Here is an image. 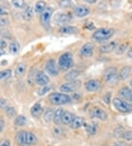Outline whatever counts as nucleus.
Here are the masks:
<instances>
[{
    "label": "nucleus",
    "mask_w": 132,
    "mask_h": 146,
    "mask_svg": "<svg viewBox=\"0 0 132 146\" xmlns=\"http://www.w3.org/2000/svg\"><path fill=\"white\" fill-rule=\"evenodd\" d=\"M70 20V16L66 13H58L55 17V21L60 25H65L69 22Z\"/></svg>",
    "instance_id": "nucleus-23"
},
{
    "label": "nucleus",
    "mask_w": 132,
    "mask_h": 146,
    "mask_svg": "<svg viewBox=\"0 0 132 146\" xmlns=\"http://www.w3.org/2000/svg\"><path fill=\"white\" fill-rule=\"evenodd\" d=\"M90 117L97 118V119L102 120V121L106 120L108 119L107 113L104 110H103L102 109L98 108V107L93 108L90 111Z\"/></svg>",
    "instance_id": "nucleus-8"
},
{
    "label": "nucleus",
    "mask_w": 132,
    "mask_h": 146,
    "mask_svg": "<svg viewBox=\"0 0 132 146\" xmlns=\"http://www.w3.org/2000/svg\"><path fill=\"white\" fill-rule=\"evenodd\" d=\"M94 44L91 42H87L83 45L80 49V55L84 58H90L94 53Z\"/></svg>",
    "instance_id": "nucleus-10"
},
{
    "label": "nucleus",
    "mask_w": 132,
    "mask_h": 146,
    "mask_svg": "<svg viewBox=\"0 0 132 146\" xmlns=\"http://www.w3.org/2000/svg\"><path fill=\"white\" fill-rule=\"evenodd\" d=\"M131 67L130 66H123L120 70V72L118 74V77H119V80H126L131 75Z\"/></svg>",
    "instance_id": "nucleus-22"
},
{
    "label": "nucleus",
    "mask_w": 132,
    "mask_h": 146,
    "mask_svg": "<svg viewBox=\"0 0 132 146\" xmlns=\"http://www.w3.org/2000/svg\"><path fill=\"white\" fill-rule=\"evenodd\" d=\"M34 16V9L31 6H26L22 13V17L26 21H30Z\"/></svg>",
    "instance_id": "nucleus-27"
},
{
    "label": "nucleus",
    "mask_w": 132,
    "mask_h": 146,
    "mask_svg": "<svg viewBox=\"0 0 132 146\" xmlns=\"http://www.w3.org/2000/svg\"><path fill=\"white\" fill-rule=\"evenodd\" d=\"M127 50H128V44L125 43H123V44L118 45L114 50H115V53L117 55H121V54L124 53Z\"/></svg>",
    "instance_id": "nucleus-32"
},
{
    "label": "nucleus",
    "mask_w": 132,
    "mask_h": 146,
    "mask_svg": "<svg viewBox=\"0 0 132 146\" xmlns=\"http://www.w3.org/2000/svg\"><path fill=\"white\" fill-rule=\"evenodd\" d=\"M118 94L120 96V99H124L126 100H131V98L132 97V89L128 86H124L120 89L118 92Z\"/></svg>",
    "instance_id": "nucleus-16"
},
{
    "label": "nucleus",
    "mask_w": 132,
    "mask_h": 146,
    "mask_svg": "<svg viewBox=\"0 0 132 146\" xmlns=\"http://www.w3.org/2000/svg\"><path fill=\"white\" fill-rule=\"evenodd\" d=\"M12 5L14 6L16 8H19V9H22V8H25L26 7V2L24 1H21V0H13L11 2Z\"/></svg>",
    "instance_id": "nucleus-35"
},
{
    "label": "nucleus",
    "mask_w": 132,
    "mask_h": 146,
    "mask_svg": "<svg viewBox=\"0 0 132 146\" xmlns=\"http://www.w3.org/2000/svg\"><path fill=\"white\" fill-rule=\"evenodd\" d=\"M104 100L106 104H109L110 103V100H111V94L110 93L106 94L104 96Z\"/></svg>",
    "instance_id": "nucleus-45"
},
{
    "label": "nucleus",
    "mask_w": 132,
    "mask_h": 146,
    "mask_svg": "<svg viewBox=\"0 0 132 146\" xmlns=\"http://www.w3.org/2000/svg\"><path fill=\"white\" fill-rule=\"evenodd\" d=\"M74 114H72L70 111H64L62 117V123H63L64 125H70L71 121L73 120L74 117Z\"/></svg>",
    "instance_id": "nucleus-26"
},
{
    "label": "nucleus",
    "mask_w": 132,
    "mask_h": 146,
    "mask_svg": "<svg viewBox=\"0 0 132 146\" xmlns=\"http://www.w3.org/2000/svg\"><path fill=\"white\" fill-rule=\"evenodd\" d=\"M26 139H27V131L24 130L20 131L15 136V142L19 146H27Z\"/></svg>",
    "instance_id": "nucleus-14"
},
{
    "label": "nucleus",
    "mask_w": 132,
    "mask_h": 146,
    "mask_svg": "<svg viewBox=\"0 0 132 146\" xmlns=\"http://www.w3.org/2000/svg\"><path fill=\"white\" fill-rule=\"evenodd\" d=\"M45 70L51 76H56L58 75V70L56 67V63L55 59H48L45 64Z\"/></svg>",
    "instance_id": "nucleus-9"
},
{
    "label": "nucleus",
    "mask_w": 132,
    "mask_h": 146,
    "mask_svg": "<svg viewBox=\"0 0 132 146\" xmlns=\"http://www.w3.org/2000/svg\"><path fill=\"white\" fill-rule=\"evenodd\" d=\"M85 131L89 135L93 136L96 134L98 130V123L96 122H90V123H84Z\"/></svg>",
    "instance_id": "nucleus-17"
},
{
    "label": "nucleus",
    "mask_w": 132,
    "mask_h": 146,
    "mask_svg": "<svg viewBox=\"0 0 132 146\" xmlns=\"http://www.w3.org/2000/svg\"><path fill=\"white\" fill-rule=\"evenodd\" d=\"M12 75V70H5L0 71V80H7L10 78Z\"/></svg>",
    "instance_id": "nucleus-33"
},
{
    "label": "nucleus",
    "mask_w": 132,
    "mask_h": 146,
    "mask_svg": "<svg viewBox=\"0 0 132 146\" xmlns=\"http://www.w3.org/2000/svg\"><path fill=\"white\" fill-rule=\"evenodd\" d=\"M26 123V118L24 115H18L14 119V124L16 126H24Z\"/></svg>",
    "instance_id": "nucleus-30"
},
{
    "label": "nucleus",
    "mask_w": 132,
    "mask_h": 146,
    "mask_svg": "<svg viewBox=\"0 0 132 146\" xmlns=\"http://www.w3.org/2000/svg\"><path fill=\"white\" fill-rule=\"evenodd\" d=\"M5 50L0 49V56H2V55H5Z\"/></svg>",
    "instance_id": "nucleus-53"
},
{
    "label": "nucleus",
    "mask_w": 132,
    "mask_h": 146,
    "mask_svg": "<svg viewBox=\"0 0 132 146\" xmlns=\"http://www.w3.org/2000/svg\"><path fill=\"white\" fill-rule=\"evenodd\" d=\"M103 77H104V80L106 82L110 85H114V84H117L119 80L118 71H117L116 68L114 66L106 68L104 70Z\"/></svg>",
    "instance_id": "nucleus-4"
},
{
    "label": "nucleus",
    "mask_w": 132,
    "mask_h": 146,
    "mask_svg": "<svg viewBox=\"0 0 132 146\" xmlns=\"http://www.w3.org/2000/svg\"><path fill=\"white\" fill-rule=\"evenodd\" d=\"M0 146H11V142L9 140H5L0 144Z\"/></svg>",
    "instance_id": "nucleus-50"
},
{
    "label": "nucleus",
    "mask_w": 132,
    "mask_h": 146,
    "mask_svg": "<svg viewBox=\"0 0 132 146\" xmlns=\"http://www.w3.org/2000/svg\"><path fill=\"white\" fill-rule=\"evenodd\" d=\"M81 81L79 80H75L74 81L65 83L60 86V90L62 92L70 93L76 91L81 87Z\"/></svg>",
    "instance_id": "nucleus-6"
},
{
    "label": "nucleus",
    "mask_w": 132,
    "mask_h": 146,
    "mask_svg": "<svg viewBox=\"0 0 132 146\" xmlns=\"http://www.w3.org/2000/svg\"><path fill=\"white\" fill-rule=\"evenodd\" d=\"M26 70V63L21 61L16 65L15 69V76L16 78H21L24 75Z\"/></svg>",
    "instance_id": "nucleus-20"
},
{
    "label": "nucleus",
    "mask_w": 132,
    "mask_h": 146,
    "mask_svg": "<svg viewBox=\"0 0 132 146\" xmlns=\"http://www.w3.org/2000/svg\"><path fill=\"white\" fill-rule=\"evenodd\" d=\"M49 100L51 104L55 106L65 105L71 101L69 95L61 92H52L49 95Z\"/></svg>",
    "instance_id": "nucleus-2"
},
{
    "label": "nucleus",
    "mask_w": 132,
    "mask_h": 146,
    "mask_svg": "<svg viewBox=\"0 0 132 146\" xmlns=\"http://www.w3.org/2000/svg\"><path fill=\"white\" fill-rule=\"evenodd\" d=\"M50 91V87L48 86H44L42 88L39 89L37 91V94L39 96H43L44 94H46V93L49 92Z\"/></svg>",
    "instance_id": "nucleus-38"
},
{
    "label": "nucleus",
    "mask_w": 132,
    "mask_h": 146,
    "mask_svg": "<svg viewBox=\"0 0 132 146\" xmlns=\"http://www.w3.org/2000/svg\"><path fill=\"white\" fill-rule=\"evenodd\" d=\"M60 31L62 34H68V35H76L79 33V30L76 27L70 26V25H65L60 28Z\"/></svg>",
    "instance_id": "nucleus-18"
},
{
    "label": "nucleus",
    "mask_w": 132,
    "mask_h": 146,
    "mask_svg": "<svg viewBox=\"0 0 132 146\" xmlns=\"http://www.w3.org/2000/svg\"><path fill=\"white\" fill-rule=\"evenodd\" d=\"M63 112L64 110L62 108H59L54 112L53 121L56 125H60L62 123V117Z\"/></svg>",
    "instance_id": "nucleus-25"
},
{
    "label": "nucleus",
    "mask_w": 132,
    "mask_h": 146,
    "mask_svg": "<svg viewBox=\"0 0 132 146\" xmlns=\"http://www.w3.org/2000/svg\"><path fill=\"white\" fill-rule=\"evenodd\" d=\"M5 126V122L2 117H0V134L2 132Z\"/></svg>",
    "instance_id": "nucleus-47"
},
{
    "label": "nucleus",
    "mask_w": 132,
    "mask_h": 146,
    "mask_svg": "<svg viewBox=\"0 0 132 146\" xmlns=\"http://www.w3.org/2000/svg\"><path fill=\"white\" fill-rule=\"evenodd\" d=\"M59 5H60L62 7H70V5H71V2H70V1H68V0L60 1V2H59Z\"/></svg>",
    "instance_id": "nucleus-43"
},
{
    "label": "nucleus",
    "mask_w": 132,
    "mask_h": 146,
    "mask_svg": "<svg viewBox=\"0 0 132 146\" xmlns=\"http://www.w3.org/2000/svg\"><path fill=\"white\" fill-rule=\"evenodd\" d=\"M85 2H87V3H90V4H94L96 2V0H86Z\"/></svg>",
    "instance_id": "nucleus-52"
},
{
    "label": "nucleus",
    "mask_w": 132,
    "mask_h": 146,
    "mask_svg": "<svg viewBox=\"0 0 132 146\" xmlns=\"http://www.w3.org/2000/svg\"><path fill=\"white\" fill-rule=\"evenodd\" d=\"M118 45V43L117 41H111L109 42L104 43L99 47V51L101 53H109L115 50Z\"/></svg>",
    "instance_id": "nucleus-13"
},
{
    "label": "nucleus",
    "mask_w": 132,
    "mask_h": 146,
    "mask_svg": "<svg viewBox=\"0 0 132 146\" xmlns=\"http://www.w3.org/2000/svg\"><path fill=\"white\" fill-rule=\"evenodd\" d=\"M130 101L132 103V97H131V100H130Z\"/></svg>",
    "instance_id": "nucleus-55"
},
{
    "label": "nucleus",
    "mask_w": 132,
    "mask_h": 146,
    "mask_svg": "<svg viewBox=\"0 0 132 146\" xmlns=\"http://www.w3.org/2000/svg\"><path fill=\"white\" fill-rule=\"evenodd\" d=\"M20 51V44L17 41H11L9 45V52L12 55H17Z\"/></svg>",
    "instance_id": "nucleus-28"
},
{
    "label": "nucleus",
    "mask_w": 132,
    "mask_h": 146,
    "mask_svg": "<svg viewBox=\"0 0 132 146\" xmlns=\"http://www.w3.org/2000/svg\"><path fill=\"white\" fill-rule=\"evenodd\" d=\"M112 104L116 110L120 113H130L132 111V104L122 100L120 98L113 99Z\"/></svg>",
    "instance_id": "nucleus-5"
},
{
    "label": "nucleus",
    "mask_w": 132,
    "mask_h": 146,
    "mask_svg": "<svg viewBox=\"0 0 132 146\" xmlns=\"http://www.w3.org/2000/svg\"><path fill=\"white\" fill-rule=\"evenodd\" d=\"M127 56L130 58H132V46L128 50V52H127Z\"/></svg>",
    "instance_id": "nucleus-51"
},
{
    "label": "nucleus",
    "mask_w": 132,
    "mask_h": 146,
    "mask_svg": "<svg viewBox=\"0 0 132 146\" xmlns=\"http://www.w3.org/2000/svg\"><path fill=\"white\" fill-rule=\"evenodd\" d=\"M37 137L35 134H34L32 132L27 131V139H26V145H33L37 143Z\"/></svg>",
    "instance_id": "nucleus-29"
},
{
    "label": "nucleus",
    "mask_w": 132,
    "mask_h": 146,
    "mask_svg": "<svg viewBox=\"0 0 132 146\" xmlns=\"http://www.w3.org/2000/svg\"><path fill=\"white\" fill-rule=\"evenodd\" d=\"M113 146H129L127 143H124V142H117L113 145Z\"/></svg>",
    "instance_id": "nucleus-49"
},
{
    "label": "nucleus",
    "mask_w": 132,
    "mask_h": 146,
    "mask_svg": "<svg viewBox=\"0 0 132 146\" xmlns=\"http://www.w3.org/2000/svg\"><path fill=\"white\" fill-rule=\"evenodd\" d=\"M129 85H130V86L131 87V89H132V79L131 80H130V81H129Z\"/></svg>",
    "instance_id": "nucleus-54"
},
{
    "label": "nucleus",
    "mask_w": 132,
    "mask_h": 146,
    "mask_svg": "<svg viewBox=\"0 0 132 146\" xmlns=\"http://www.w3.org/2000/svg\"><path fill=\"white\" fill-rule=\"evenodd\" d=\"M114 33H115L114 29L103 27V28H99L95 31L93 34L92 37L98 42H103V41L110 39L114 36Z\"/></svg>",
    "instance_id": "nucleus-1"
},
{
    "label": "nucleus",
    "mask_w": 132,
    "mask_h": 146,
    "mask_svg": "<svg viewBox=\"0 0 132 146\" xmlns=\"http://www.w3.org/2000/svg\"><path fill=\"white\" fill-rule=\"evenodd\" d=\"M35 83L39 86H47L49 83L50 79L46 73L43 71H37L35 77Z\"/></svg>",
    "instance_id": "nucleus-12"
},
{
    "label": "nucleus",
    "mask_w": 132,
    "mask_h": 146,
    "mask_svg": "<svg viewBox=\"0 0 132 146\" xmlns=\"http://www.w3.org/2000/svg\"><path fill=\"white\" fill-rule=\"evenodd\" d=\"M85 28L88 31H94L95 29V26L93 22H87L85 25Z\"/></svg>",
    "instance_id": "nucleus-42"
},
{
    "label": "nucleus",
    "mask_w": 132,
    "mask_h": 146,
    "mask_svg": "<svg viewBox=\"0 0 132 146\" xmlns=\"http://www.w3.org/2000/svg\"><path fill=\"white\" fill-rule=\"evenodd\" d=\"M7 43L5 40L4 38H0V49H2V50H5V49L7 47Z\"/></svg>",
    "instance_id": "nucleus-44"
},
{
    "label": "nucleus",
    "mask_w": 132,
    "mask_h": 146,
    "mask_svg": "<svg viewBox=\"0 0 132 146\" xmlns=\"http://www.w3.org/2000/svg\"><path fill=\"white\" fill-rule=\"evenodd\" d=\"M43 112V109L40 103H36L34 104L30 109V113L33 117H40Z\"/></svg>",
    "instance_id": "nucleus-19"
},
{
    "label": "nucleus",
    "mask_w": 132,
    "mask_h": 146,
    "mask_svg": "<svg viewBox=\"0 0 132 146\" xmlns=\"http://www.w3.org/2000/svg\"><path fill=\"white\" fill-rule=\"evenodd\" d=\"M46 4L43 1H39L35 4V11L37 13H41L44 10L46 9Z\"/></svg>",
    "instance_id": "nucleus-31"
},
{
    "label": "nucleus",
    "mask_w": 132,
    "mask_h": 146,
    "mask_svg": "<svg viewBox=\"0 0 132 146\" xmlns=\"http://www.w3.org/2000/svg\"><path fill=\"white\" fill-rule=\"evenodd\" d=\"M52 13L53 10L51 7H46V9L41 13V23L45 28H49Z\"/></svg>",
    "instance_id": "nucleus-7"
},
{
    "label": "nucleus",
    "mask_w": 132,
    "mask_h": 146,
    "mask_svg": "<svg viewBox=\"0 0 132 146\" xmlns=\"http://www.w3.org/2000/svg\"><path fill=\"white\" fill-rule=\"evenodd\" d=\"M32 70H33V68H32V69L30 70V73H29L28 78H27V81H28L30 84H32V82H33L34 80H35V75H36V72H34L35 70V69L34 70V71H32Z\"/></svg>",
    "instance_id": "nucleus-39"
},
{
    "label": "nucleus",
    "mask_w": 132,
    "mask_h": 146,
    "mask_svg": "<svg viewBox=\"0 0 132 146\" xmlns=\"http://www.w3.org/2000/svg\"><path fill=\"white\" fill-rule=\"evenodd\" d=\"M85 88L89 92H95L100 90L101 88V84L99 80H95V79H91L85 83Z\"/></svg>",
    "instance_id": "nucleus-11"
},
{
    "label": "nucleus",
    "mask_w": 132,
    "mask_h": 146,
    "mask_svg": "<svg viewBox=\"0 0 132 146\" xmlns=\"http://www.w3.org/2000/svg\"><path fill=\"white\" fill-rule=\"evenodd\" d=\"M84 123H85V119L82 117L74 116V119L70 124V127L72 129H78V128H81L82 125H84Z\"/></svg>",
    "instance_id": "nucleus-21"
},
{
    "label": "nucleus",
    "mask_w": 132,
    "mask_h": 146,
    "mask_svg": "<svg viewBox=\"0 0 132 146\" xmlns=\"http://www.w3.org/2000/svg\"><path fill=\"white\" fill-rule=\"evenodd\" d=\"M7 14H8V11L5 7L0 6V16H7Z\"/></svg>",
    "instance_id": "nucleus-48"
},
{
    "label": "nucleus",
    "mask_w": 132,
    "mask_h": 146,
    "mask_svg": "<svg viewBox=\"0 0 132 146\" xmlns=\"http://www.w3.org/2000/svg\"><path fill=\"white\" fill-rule=\"evenodd\" d=\"M74 13L76 16L79 18H82L90 13V8L83 5H79L74 7Z\"/></svg>",
    "instance_id": "nucleus-15"
},
{
    "label": "nucleus",
    "mask_w": 132,
    "mask_h": 146,
    "mask_svg": "<svg viewBox=\"0 0 132 146\" xmlns=\"http://www.w3.org/2000/svg\"><path fill=\"white\" fill-rule=\"evenodd\" d=\"M129 146H132V143H131V145H129Z\"/></svg>",
    "instance_id": "nucleus-56"
},
{
    "label": "nucleus",
    "mask_w": 132,
    "mask_h": 146,
    "mask_svg": "<svg viewBox=\"0 0 132 146\" xmlns=\"http://www.w3.org/2000/svg\"><path fill=\"white\" fill-rule=\"evenodd\" d=\"M10 24V21L7 18H0V27H5Z\"/></svg>",
    "instance_id": "nucleus-40"
},
{
    "label": "nucleus",
    "mask_w": 132,
    "mask_h": 146,
    "mask_svg": "<svg viewBox=\"0 0 132 146\" xmlns=\"http://www.w3.org/2000/svg\"><path fill=\"white\" fill-rule=\"evenodd\" d=\"M54 111L52 109H47L46 111V112L44 114V120L46 123H49L51 121V119H53V117H54Z\"/></svg>",
    "instance_id": "nucleus-34"
},
{
    "label": "nucleus",
    "mask_w": 132,
    "mask_h": 146,
    "mask_svg": "<svg viewBox=\"0 0 132 146\" xmlns=\"http://www.w3.org/2000/svg\"><path fill=\"white\" fill-rule=\"evenodd\" d=\"M74 65L73 55L70 52H67L62 54L59 58L58 66L62 71H67Z\"/></svg>",
    "instance_id": "nucleus-3"
},
{
    "label": "nucleus",
    "mask_w": 132,
    "mask_h": 146,
    "mask_svg": "<svg viewBox=\"0 0 132 146\" xmlns=\"http://www.w3.org/2000/svg\"><path fill=\"white\" fill-rule=\"evenodd\" d=\"M123 132V131L122 130L121 128H116V129H115V131H114V136H115V137H120Z\"/></svg>",
    "instance_id": "nucleus-46"
},
{
    "label": "nucleus",
    "mask_w": 132,
    "mask_h": 146,
    "mask_svg": "<svg viewBox=\"0 0 132 146\" xmlns=\"http://www.w3.org/2000/svg\"><path fill=\"white\" fill-rule=\"evenodd\" d=\"M5 110L6 114H7V116L8 117L12 118L16 116V109H15L14 107L7 106V108L5 109Z\"/></svg>",
    "instance_id": "nucleus-36"
},
{
    "label": "nucleus",
    "mask_w": 132,
    "mask_h": 146,
    "mask_svg": "<svg viewBox=\"0 0 132 146\" xmlns=\"http://www.w3.org/2000/svg\"><path fill=\"white\" fill-rule=\"evenodd\" d=\"M120 137L126 141H132V131H123Z\"/></svg>",
    "instance_id": "nucleus-37"
},
{
    "label": "nucleus",
    "mask_w": 132,
    "mask_h": 146,
    "mask_svg": "<svg viewBox=\"0 0 132 146\" xmlns=\"http://www.w3.org/2000/svg\"><path fill=\"white\" fill-rule=\"evenodd\" d=\"M7 106H8V104H7V100L4 99V98H1L0 99V109H5Z\"/></svg>",
    "instance_id": "nucleus-41"
},
{
    "label": "nucleus",
    "mask_w": 132,
    "mask_h": 146,
    "mask_svg": "<svg viewBox=\"0 0 132 146\" xmlns=\"http://www.w3.org/2000/svg\"><path fill=\"white\" fill-rule=\"evenodd\" d=\"M80 75V72L76 70H71V71L68 72L65 74L64 76V78L65 80H67L68 82H70V81H74V80H76L78 77Z\"/></svg>",
    "instance_id": "nucleus-24"
}]
</instances>
